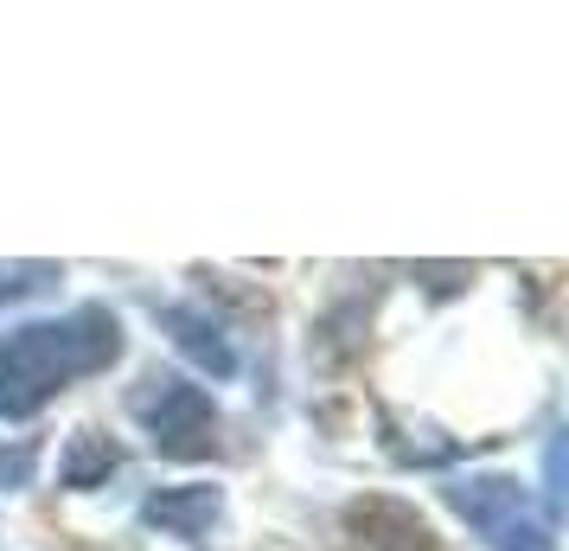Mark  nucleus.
Listing matches in <instances>:
<instances>
[{"mask_svg": "<svg viewBox=\"0 0 569 551\" xmlns=\"http://www.w3.org/2000/svg\"><path fill=\"white\" fill-rule=\"evenodd\" d=\"M122 353L116 321L103 308H78L71 321H32L0 341V417H27L71 378L109 366Z\"/></svg>", "mask_w": 569, "mask_h": 551, "instance_id": "f257e3e1", "label": "nucleus"}, {"mask_svg": "<svg viewBox=\"0 0 569 551\" xmlns=\"http://www.w3.org/2000/svg\"><path fill=\"white\" fill-rule=\"evenodd\" d=\"M134 417L154 430V449L167 455H211L218 443V417H211V397L199 385H186V378H148L141 392H134Z\"/></svg>", "mask_w": 569, "mask_h": 551, "instance_id": "f03ea898", "label": "nucleus"}, {"mask_svg": "<svg viewBox=\"0 0 569 551\" xmlns=\"http://www.w3.org/2000/svg\"><path fill=\"white\" fill-rule=\"evenodd\" d=\"M455 506H461L499 551H550V525H543V513L531 506V494L512 488V481H473V488H455Z\"/></svg>", "mask_w": 569, "mask_h": 551, "instance_id": "7ed1b4c3", "label": "nucleus"}, {"mask_svg": "<svg viewBox=\"0 0 569 551\" xmlns=\"http://www.w3.org/2000/svg\"><path fill=\"white\" fill-rule=\"evenodd\" d=\"M346 525H352V545L359 551H436L429 525L416 520L403 500H359L346 513Z\"/></svg>", "mask_w": 569, "mask_h": 551, "instance_id": "20e7f679", "label": "nucleus"}, {"mask_svg": "<svg viewBox=\"0 0 569 551\" xmlns=\"http://www.w3.org/2000/svg\"><path fill=\"white\" fill-rule=\"evenodd\" d=\"M218 513V494L211 488H192V494H167V500H148V520L154 525H173V532H199V525Z\"/></svg>", "mask_w": 569, "mask_h": 551, "instance_id": "39448f33", "label": "nucleus"}, {"mask_svg": "<svg viewBox=\"0 0 569 551\" xmlns=\"http://www.w3.org/2000/svg\"><path fill=\"white\" fill-rule=\"evenodd\" d=\"M109 469H116V449L97 443V436L83 430V436H78V455L64 462V481H71V488H83V481H97V474H109Z\"/></svg>", "mask_w": 569, "mask_h": 551, "instance_id": "423d86ee", "label": "nucleus"}]
</instances>
